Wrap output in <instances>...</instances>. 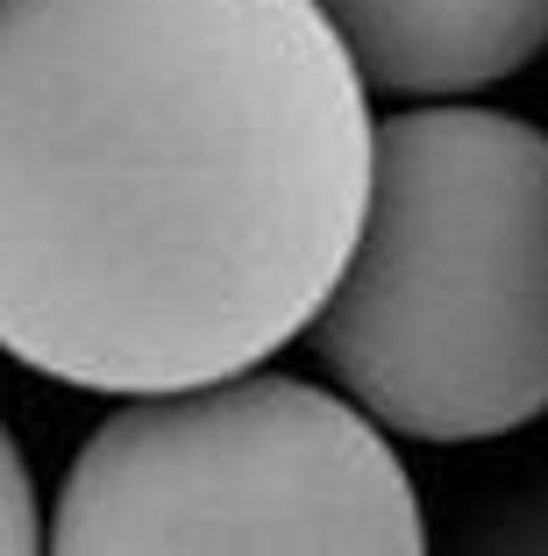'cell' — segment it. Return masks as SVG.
Here are the masks:
<instances>
[{
  "instance_id": "cell-1",
  "label": "cell",
  "mask_w": 548,
  "mask_h": 556,
  "mask_svg": "<svg viewBox=\"0 0 548 556\" xmlns=\"http://www.w3.org/2000/svg\"><path fill=\"white\" fill-rule=\"evenodd\" d=\"M371 100L314 0H0V350L171 393L307 336Z\"/></svg>"
},
{
  "instance_id": "cell-2",
  "label": "cell",
  "mask_w": 548,
  "mask_h": 556,
  "mask_svg": "<svg viewBox=\"0 0 548 556\" xmlns=\"http://www.w3.org/2000/svg\"><path fill=\"white\" fill-rule=\"evenodd\" d=\"M307 328L378 428L484 442L548 414V136L499 108L378 122L364 222Z\"/></svg>"
},
{
  "instance_id": "cell-3",
  "label": "cell",
  "mask_w": 548,
  "mask_h": 556,
  "mask_svg": "<svg viewBox=\"0 0 548 556\" xmlns=\"http://www.w3.org/2000/svg\"><path fill=\"white\" fill-rule=\"evenodd\" d=\"M43 542L65 556H413V478L356 400L228 371L129 393L72 457Z\"/></svg>"
},
{
  "instance_id": "cell-4",
  "label": "cell",
  "mask_w": 548,
  "mask_h": 556,
  "mask_svg": "<svg viewBox=\"0 0 548 556\" xmlns=\"http://www.w3.org/2000/svg\"><path fill=\"white\" fill-rule=\"evenodd\" d=\"M335 22L364 86L449 100L513 79L548 50V0H314Z\"/></svg>"
},
{
  "instance_id": "cell-5",
  "label": "cell",
  "mask_w": 548,
  "mask_h": 556,
  "mask_svg": "<svg viewBox=\"0 0 548 556\" xmlns=\"http://www.w3.org/2000/svg\"><path fill=\"white\" fill-rule=\"evenodd\" d=\"M36 542H43V507H36V485H29L15 435L0 428V556H29Z\"/></svg>"
}]
</instances>
